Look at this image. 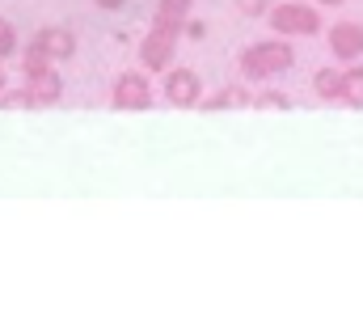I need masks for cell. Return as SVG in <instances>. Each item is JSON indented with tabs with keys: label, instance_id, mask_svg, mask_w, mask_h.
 <instances>
[{
	"label": "cell",
	"instance_id": "1",
	"mask_svg": "<svg viewBox=\"0 0 363 317\" xmlns=\"http://www.w3.org/2000/svg\"><path fill=\"white\" fill-rule=\"evenodd\" d=\"M291 64H296V51H291V43H287V38L254 43V47H245V51H241V77H245L250 85H267L271 77L287 72Z\"/></svg>",
	"mask_w": 363,
	"mask_h": 317
},
{
	"label": "cell",
	"instance_id": "2",
	"mask_svg": "<svg viewBox=\"0 0 363 317\" xmlns=\"http://www.w3.org/2000/svg\"><path fill=\"white\" fill-rule=\"evenodd\" d=\"M21 77H26V89L38 106H55L64 98V77L55 72V64L38 51V47H26V60H21Z\"/></svg>",
	"mask_w": 363,
	"mask_h": 317
},
{
	"label": "cell",
	"instance_id": "3",
	"mask_svg": "<svg viewBox=\"0 0 363 317\" xmlns=\"http://www.w3.org/2000/svg\"><path fill=\"white\" fill-rule=\"evenodd\" d=\"M267 21H271V30L279 38H308V34L321 30V13L313 4H291V0L271 4L267 9Z\"/></svg>",
	"mask_w": 363,
	"mask_h": 317
},
{
	"label": "cell",
	"instance_id": "4",
	"mask_svg": "<svg viewBox=\"0 0 363 317\" xmlns=\"http://www.w3.org/2000/svg\"><path fill=\"white\" fill-rule=\"evenodd\" d=\"M178 38H182V30L152 21L148 38L140 43V64H144L148 72H165V68L174 64V47H178Z\"/></svg>",
	"mask_w": 363,
	"mask_h": 317
},
{
	"label": "cell",
	"instance_id": "5",
	"mask_svg": "<svg viewBox=\"0 0 363 317\" xmlns=\"http://www.w3.org/2000/svg\"><path fill=\"white\" fill-rule=\"evenodd\" d=\"M110 102H114V110H148L157 102V94H152V81L144 72H123L110 89Z\"/></svg>",
	"mask_w": 363,
	"mask_h": 317
},
{
	"label": "cell",
	"instance_id": "6",
	"mask_svg": "<svg viewBox=\"0 0 363 317\" xmlns=\"http://www.w3.org/2000/svg\"><path fill=\"white\" fill-rule=\"evenodd\" d=\"M165 102L169 106H199L203 102V85L194 68H165Z\"/></svg>",
	"mask_w": 363,
	"mask_h": 317
},
{
	"label": "cell",
	"instance_id": "7",
	"mask_svg": "<svg viewBox=\"0 0 363 317\" xmlns=\"http://www.w3.org/2000/svg\"><path fill=\"white\" fill-rule=\"evenodd\" d=\"M30 47H38L51 64H64V60H72L77 55V34L68 30V26H43L38 34H34V43Z\"/></svg>",
	"mask_w": 363,
	"mask_h": 317
},
{
	"label": "cell",
	"instance_id": "8",
	"mask_svg": "<svg viewBox=\"0 0 363 317\" xmlns=\"http://www.w3.org/2000/svg\"><path fill=\"white\" fill-rule=\"evenodd\" d=\"M330 51H334V60H342V64L359 60L363 55V26L359 21H338V26H330Z\"/></svg>",
	"mask_w": 363,
	"mask_h": 317
},
{
	"label": "cell",
	"instance_id": "9",
	"mask_svg": "<svg viewBox=\"0 0 363 317\" xmlns=\"http://www.w3.org/2000/svg\"><path fill=\"white\" fill-rule=\"evenodd\" d=\"M250 102H254V94L245 85H224V89H216L199 110H241V106H250Z\"/></svg>",
	"mask_w": 363,
	"mask_h": 317
},
{
	"label": "cell",
	"instance_id": "10",
	"mask_svg": "<svg viewBox=\"0 0 363 317\" xmlns=\"http://www.w3.org/2000/svg\"><path fill=\"white\" fill-rule=\"evenodd\" d=\"M338 102L351 106V110H363V64H355V68H347V72H342Z\"/></svg>",
	"mask_w": 363,
	"mask_h": 317
},
{
	"label": "cell",
	"instance_id": "11",
	"mask_svg": "<svg viewBox=\"0 0 363 317\" xmlns=\"http://www.w3.org/2000/svg\"><path fill=\"white\" fill-rule=\"evenodd\" d=\"M338 89H342V68H317L313 94H317L321 102H338Z\"/></svg>",
	"mask_w": 363,
	"mask_h": 317
},
{
	"label": "cell",
	"instance_id": "12",
	"mask_svg": "<svg viewBox=\"0 0 363 317\" xmlns=\"http://www.w3.org/2000/svg\"><path fill=\"white\" fill-rule=\"evenodd\" d=\"M190 4H194V0H157V13H152V21L182 30V21L190 17Z\"/></svg>",
	"mask_w": 363,
	"mask_h": 317
},
{
	"label": "cell",
	"instance_id": "13",
	"mask_svg": "<svg viewBox=\"0 0 363 317\" xmlns=\"http://www.w3.org/2000/svg\"><path fill=\"white\" fill-rule=\"evenodd\" d=\"M0 110H34L30 89H26V85H21V89H0Z\"/></svg>",
	"mask_w": 363,
	"mask_h": 317
},
{
	"label": "cell",
	"instance_id": "14",
	"mask_svg": "<svg viewBox=\"0 0 363 317\" xmlns=\"http://www.w3.org/2000/svg\"><path fill=\"white\" fill-rule=\"evenodd\" d=\"M250 106H258V110H287L291 98H287L283 89H262V94H254V102Z\"/></svg>",
	"mask_w": 363,
	"mask_h": 317
},
{
	"label": "cell",
	"instance_id": "15",
	"mask_svg": "<svg viewBox=\"0 0 363 317\" xmlns=\"http://www.w3.org/2000/svg\"><path fill=\"white\" fill-rule=\"evenodd\" d=\"M17 47H21V38H17V30H13V21H4V17H0V60H9V55H17Z\"/></svg>",
	"mask_w": 363,
	"mask_h": 317
},
{
	"label": "cell",
	"instance_id": "16",
	"mask_svg": "<svg viewBox=\"0 0 363 317\" xmlns=\"http://www.w3.org/2000/svg\"><path fill=\"white\" fill-rule=\"evenodd\" d=\"M233 4L241 17H267V9H271V0H233Z\"/></svg>",
	"mask_w": 363,
	"mask_h": 317
},
{
	"label": "cell",
	"instance_id": "17",
	"mask_svg": "<svg viewBox=\"0 0 363 317\" xmlns=\"http://www.w3.org/2000/svg\"><path fill=\"white\" fill-rule=\"evenodd\" d=\"M93 4H97V9H123L127 0H93Z\"/></svg>",
	"mask_w": 363,
	"mask_h": 317
},
{
	"label": "cell",
	"instance_id": "18",
	"mask_svg": "<svg viewBox=\"0 0 363 317\" xmlns=\"http://www.w3.org/2000/svg\"><path fill=\"white\" fill-rule=\"evenodd\" d=\"M317 4H342V0H317Z\"/></svg>",
	"mask_w": 363,
	"mask_h": 317
},
{
	"label": "cell",
	"instance_id": "19",
	"mask_svg": "<svg viewBox=\"0 0 363 317\" xmlns=\"http://www.w3.org/2000/svg\"><path fill=\"white\" fill-rule=\"evenodd\" d=\"M0 89H4V68H0Z\"/></svg>",
	"mask_w": 363,
	"mask_h": 317
}]
</instances>
